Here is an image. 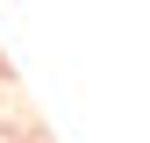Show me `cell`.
I'll use <instances>...</instances> for the list:
<instances>
[{
    "label": "cell",
    "instance_id": "obj_1",
    "mask_svg": "<svg viewBox=\"0 0 150 143\" xmlns=\"http://www.w3.org/2000/svg\"><path fill=\"white\" fill-rule=\"evenodd\" d=\"M22 143H50V129H43V122H36V129H22Z\"/></svg>",
    "mask_w": 150,
    "mask_h": 143
},
{
    "label": "cell",
    "instance_id": "obj_2",
    "mask_svg": "<svg viewBox=\"0 0 150 143\" xmlns=\"http://www.w3.org/2000/svg\"><path fill=\"white\" fill-rule=\"evenodd\" d=\"M0 143H22V129H14V122H0Z\"/></svg>",
    "mask_w": 150,
    "mask_h": 143
},
{
    "label": "cell",
    "instance_id": "obj_3",
    "mask_svg": "<svg viewBox=\"0 0 150 143\" xmlns=\"http://www.w3.org/2000/svg\"><path fill=\"white\" fill-rule=\"evenodd\" d=\"M0 86H14V64H7V57H0Z\"/></svg>",
    "mask_w": 150,
    "mask_h": 143
}]
</instances>
